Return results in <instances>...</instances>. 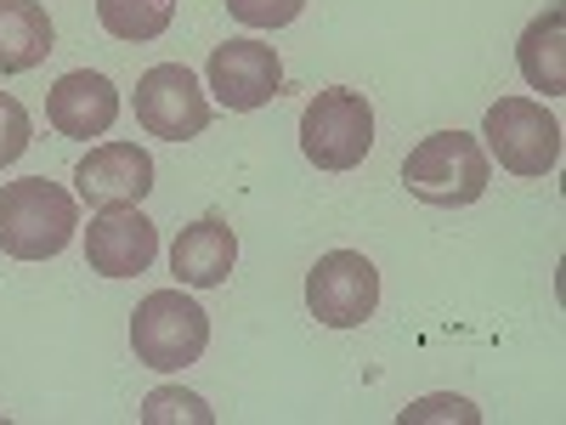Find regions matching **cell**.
I'll return each mask as SVG.
<instances>
[{
  "label": "cell",
  "mask_w": 566,
  "mask_h": 425,
  "mask_svg": "<svg viewBox=\"0 0 566 425\" xmlns=\"http://www.w3.org/2000/svg\"><path fill=\"white\" fill-rule=\"evenodd\" d=\"M74 187L91 210H114V205H142L154 187V159L136 142H103L91 148L74 170Z\"/></svg>",
  "instance_id": "obj_10"
},
{
  "label": "cell",
  "mask_w": 566,
  "mask_h": 425,
  "mask_svg": "<svg viewBox=\"0 0 566 425\" xmlns=\"http://www.w3.org/2000/svg\"><path fill=\"white\" fill-rule=\"evenodd\" d=\"M374 148V108L363 91H317L301 114V154L317 170H352Z\"/></svg>",
  "instance_id": "obj_4"
},
{
  "label": "cell",
  "mask_w": 566,
  "mask_h": 425,
  "mask_svg": "<svg viewBox=\"0 0 566 425\" xmlns=\"http://www.w3.org/2000/svg\"><path fill=\"white\" fill-rule=\"evenodd\" d=\"M482 136L510 176H549L560 165V120L533 97H499L482 120Z\"/></svg>",
  "instance_id": "obj_5"
},
{
  "label": "cell",
  "mask_w": 566,
  "mask_h": 425,
  "mask_svg": "<svg viewBox=\"0 0 566 425\" xmlns=\"http://www.w3.org/2000/svg\"><path fill=\"white\" fill-rule=\"evenodd\" d=\"M306 307L328 329H357L380 307V267L363 250H328L306 272Z\"/></svg>",
  "instance_id": "obj_6"
},
{
  "label": "cell",
  "mask_w": 566,
  "mask_h": 425,
  "mask_svg": "<svg viewBox=\"0 0 566 425\" xmlns=\"http://www.w3.org/2000/svg\"><path fill=\"white\" fill-rule=\"evenodd\" d=\"M80 227V205L69 187L45 182V176H23L0 187V250L12 261H52L69 250Z\"/></svg>",
  "instance_id": "obj_1"
},
{
  "label": "cell",
  "mask_w": 566,
  "mask_h": 425,
  "mask_svg": "<svg viewBox=\"0 0 566 425\" xmlns=\"http://www.w3.org/2000/svg\"><path fill=\"white\" fill-rule=\"evenodd\" d=\"M306 0H227V12L239 18L244 29H283L301 18Z\"/></svg>",
  "instance_id": "obj_18"
},
{
  "label": "cell",
  "mask_w": 566,
  "mask_h": 425,
  "mask_svg": "<svg viewBox=\"0 0 566 425\" xmlns=\"http://www.w3.org/2000/svg\"><path fill=\"white\" fill-rule=\"evenodd\" d=\"M159 256V227L142 216L136 205H114V210H97L85 227V261L91 272L103 278H136L148 272Z\"/></svg>",
  "instance_id": "obj_9"
},
{
  "label": "cell",
  "mask_w": 566,
  "mask_h": 425,
  "mask_svg": "<svg viewBox=\"0 0 566 425\" xmlns=\"http://www.w3.org/2000/svg\"><path fill=\"white\" fill-rule=\"evenodd\" d=\"M419 419H476V408H470L464 397H424V403H413V408H402V425H419Z\"/></svg>",
  "instance_id": "obj_19"
},
{
  "label": "cell",
  "mask_w": 566,
  "mask_h": 425,
  "mask_svg": "<svg viewBox=\"0 0 566 425\" xmlns=\"http://www.w3.org/2000/svg\"><path fill=\"white\" fill-rule=\"evenodd\" d=\"M52 18L40 0H0V74H29L52 58Z\"/></svg>",
  "instance_id": "obj_13"
},
{
  "label": "cell",
  "mask_w": 566,
  "mask_h": 425,
  "mask_svg": "<svg viewBox=\"0 0 566 425\" xmlns=\"http://www.w3.org/2000/svg\"><path fill=\"white\" fill-rule=\"evenodd\" d=\"M29 136H34L29 108L12 97V91H0V170H7L12 159H23V154H29Z\"/></svg>",
  "instance_id": "obj_17"
},
{
  "label": "cell",
  "mask_w": 566,
  "mask_h": 425,
  "mask_svg": "<svg viewBox=\"0 0 566 425\" xmlns=\"http://www.w3.org/2000/svg\"><path fill=\"white\" fill-rule=\"evenodd\" d=\"M210 346V312L181 296V290H154L130 312V352L148 369H187Z\"/></svg>",
  "instance_id": "obj_3"
},
{
  "label": "cell",
  "mask_w": 566,
  "mask_h": 425,
  "mask_svg": "<svg viewBox=\"0 0 566 425\" xmlns=\"http://www.w3.org/2000/svg\"><path fill=\"white\" fill-rule=\"evenodd\" d=\"M277 85H283V63L261 40H227V45L210 52V91H216V103L232 108V114L266 108L277 97Z\"/></svg>",
  "instance_id": "obj_8"
},
{
  "label": "cell",
  "mask_w": 566,
  "mask_h": 425,
  "mask_svg": "<svg viewBox=\"0 0 566 425\" xmlns=\"http://www.w3.org/2000/svg\"><path fill=\"white\" fill-rule=\"evenodd\" d=\"M165 419H193V425H216V414L205 408V397L181 392V386H159L142 403V425H165Z\"/></svg>",
  "instance_id": "obj_16"
},
{
  "label": "cell",
  "mask_w": 566,
  "mask_h": 425,
  "mask_svg": "<svg viewBox=\"0 0 566 425\" xmlns=\"http://www.w3.org/2000/svg\"><path fill=\"white\" fill-rule=\"evenodd\" d=\"M136 125L165 142H187L210 125V97L187 63H159L136 80Z\"/></svg>",
  "instance_id": "obj_7"
},
{
  "label": "cell",
  "mask_w": 566,
  "mask_h": 425,
  "mask_svg": "<svg viewBox=\"0 0 566 425\" xmlns=\"http://www.w3.org/2000/svg\"><path fill=\"white\" fill-rule=\"evenodd\" d=\"M45 120H52L63 136H108L114 120H119V91L108 74H91V69H74L63 74L52 91H45Z\"/></svg>",
  "instance_id": "obj_11"
},
{
  "label": "cell",
  "mask_w": 566,
  "mask_h": 425,
  "mask_svg": "<svg viewBox=\"0 0 566 425\" xmlns=\"http://www.w3.org/2000/svg\"><path fill=\"white\" fill-rule=\"evenodd\" d=\"M232 261H239V239H232V227L221 216L181 227L170 245V272L181 290H216V283L232 278Z\"/></svg>",
  "instance_id": "obj_12"
},
{
  "label": "cell",
  "mask_w": 566,
  "mask_h": 425,
  "mask_svg": "<svg viewBox=\"0 0 566 425\" xmlns=\"http://www.w3.org/2000/svg\"><path fill=\"white\" fill-rule=\"evenodd\" d=\"M176 18V0H97V23L114 40H159Z\"/></svg>",
  "instance_id": "obj_15"
},
{
  "label": "cell",
  "mask_w": 566,
  "mask_h": 425,
  "mask_svg": "<svg viewBox=\"0 0 566 425\" xmlns=\"http://www.w3.org/2000/svg\"><path fill=\"white\" fill-rule=\"evenodd\" d=\"M515 63H522L527 85L544 91V97H560L566 91V18H560V7H549L527 23L522 45H515Z\"/></svg>",
  "instance_id": "obj_14"
},
{
  "label": "cell",
  "mask_w": 566,
  "mask_h": 425,
  "mask_svg": "<svg viewBox=\"0 0 566 425\" xmlns=\"http://www.w3.org/2000/svg\"><path fill=\"white\" fill-rule=\"evenodd\" d=\"M402 182L419 205L459 210V205H476L488 194L493 165H488V148L470 131H437V136H424L419 148H408Z\"/></svg>",
  "instance_id": "obj_2"
}]
</instances>
